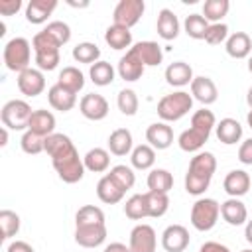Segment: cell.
Masks as SVG:
<instances>
[{
  "label": "cell",
  "mask_w": 252,
  "mask_h": 252,
  "mask_svg": "<svg viewBox=\"0 0 252 252\" xmlns=\"http://www.w3.org/2000/svg\"><path fill=\"white\" fill-rule=\"evenodd\" d=\"M32 114H33V110L26 100L14 98V100H8L2 106L0 118H2V124L10 130H28Z\"/></svg>",
  "instance_id": "8992f818"
},
{
  "label": "cell",
  "mask_w": 252,
  "mask_h": 252,
  "mask_svg": "<svg viewBox=\"0 0 252 252\" xmlns=\"http://www.w3.org/2000/svg\"><path fill=\"white\" fill-rule=\"evenodd\" d=\"M240 252H252V250H250V248H246V250H240Z\"/></svg>",
  "instance_id": "6125c7cd"
},
{
  "label": "cell",
  "mask_w": 252,
  "mask_h": 252,
  "mask_svg": "<svg viewBox=\"0 0 252 252\" xmlns=\"http://www.w3.org/2000/svg\"><path fill=\"white\" fill-rule=\"evenodd\" d=\"M248 71L252 73V55H250V59H248Z\"/></svg>",
  "instance_id": "94428289"
},
{
  "label": "cell",
  "mask_w": 252,
  "mask_h": 252,
  "mask_svg": "<svg viewBox=\"0 0 252 252\" xmlns=\"http://www.w3.org/2000/svg\"><path fill=\"white\" fill-rule=\"evenodd\" d=\"M106 240V224L75 226V242L83 248H96Z\"/></svg>",
  "instance_id": "7c38bea8"
},
{
  "label": "cell",
  "mask_w": 252,
  "mask_h": 252,
  "mask_svg": "<svg viewBox=\"0 0 252 252\" xmlns=\"http://www.w3.org/2000/svg\"><path fill=\"white\" fill-rule=\"evenodd\" d=\"M83 163H85V169H89L93 173H102L110 165V154L104 148H93L85 154Z\"/></svg>",
  "instance_id": "f546056e"
},
{
  "label": "cell",
  "mask_w": 252,
  "mask_h": 252,
  "mask_svg": "<svg viewBox=\"0 0 252 252\" xmlns=\"http://www.w3.org/2000/svg\"><path fill=\"white\" fill-rule=\"evenodd\" d=\"M130 51L144 63V67L159 65L161 59H163L161 47H159V43H156V41H138L136 45L130 47Z\"/></svg>",
  "instance_id": "e0dca14e"
},
{
  "label": "cell",
  "mask_w": 252,
  "mask_h": 252,
  "mask_svg": "<svg viewBox=\"0 0 252 252\" xmlns=\"http://www.w3.org/2000/svg\"><path fill=\"white\" fill-rule=\"evenodd\" d=\"M244 236H246V240L252 244V219L250 220H246V228H244Z\"/></svg>",
  "instance_id": "9f6ffc18"
},
{
  "label": "cell",
  "mask_w": 252,
  "mask_h": 252,
  "mask_svg": "<svg viewBox=\"0 0 252 252\" xmlns=\"http://www.w3.org/2000/svg\"><path fill=\"white\" fill-rule=\"evenodd\" d=\"M173 187V175L167 169L156 167L148 173V189L150 191H158V193H169V189Z\"/></svg>",
  "instance_id": "836d02e7"
},
{
  "label": "cell",
  "mask_w": 252,
  "mask_h": 252,
  "mask_svg": "<svg viewBox=\"0 0 252 252\" xmlns=\"http://www.w3.org/2000/svg\"><path fill=\"white\" fill-rule=\"evenodd\" d=\"M20 146H22V150L26 154L37 156V154L45 152V138L39 136V134H35V132H32V130H26L24 136H22V140H20Z\"/></svg>",
  "instance_id": "ee69618b"
},
{
  "label": "cell",
  "mask_w": 252,
  "mask_h": 252,
  "mask_svg": "<svg viewBox=\"0 0 252 252\" xmlns=\"http://www.w3.org/2000/svg\"><path fill=\"white\" fill-rule=\"evenodd\" d=\"M246 102H248V106H250V110H252V87L248 89V94H246Z\"/></svg>",
  "instance_id": "680465c9"
},
{
  "label": "cell",
  "mask_w": 252,
  "mask_h": 252,
  "mask_svg": "<svg viewBox=\"0 0 252 252\" xmlns=\"http://www.w3.org/2000/svg\"><path fill=\"white\" fill-rule=\"evenodd\" d=\"M116 104H118V110L126 116H134L138 112V94L132 91V89H122L116 96Z\"/></svg>",
  "instance_id": "7bdbcfd3"
},
{
  "label": "cell",
  "mask_w": 252,
  "mask_h": 252,
  "mask_svg": "<svg viewBox=\"0 0 252 252\" xmlns=\"http://www.w3.org/2000/svg\"><path fill=\"white\" fill-rule=\"evenodd\" d=\"M79 110H81V114L85 118L96 122V120L106 118V114H108V100L102 94H98V93H89V94H85L81 98Z\"/></svg>",
  "instance_id": "9c48e42d"
},
{
  "label": "cell",
  "mask_w": 252,
  "mask_h": 252,
  "mask_svg": "<svg viewBox=\"0 0 252 252\" xmlns=\"http://www.w3.org/2000/svg\"><path fill=\"white\" fill-rule=\"evenodd\" d=\"M228 10H230V2L228 0H207L203 4V18L207 22L220 24V20L228 14Z\"/></svg>",
  "instance_id": "74e56055"
},
{
  "label": "cell",
  "mask_w": 252,
  "mask_h": 252,
  "mask_svg": "<svg viewBox=\"0 0 252 252\" xmlns=\"http://www.w3.org/2000/svg\"><path fill=\"white\" fill-rule=\"evenodd\" d=\"M191 126H195V128L205 130V132L211 134L213 128L217 126V118H215V114H213L209 108H201V110L193 112V116H191Z\"/></svg>",
  "instance_id": "7dc6e473"
},
{
  "label": "cell",
  "mask_w": 252,
  "mask_h": 252,
  "mask_svg": "<svg viewBox=\"0 0 252 252\" xmlns=\"http://www.w3.org/2000/svg\"><path fill=\"white\" fill-rule=\"evenodd\" d=\"M124 191H128V189H132L134 187V183H136V175H134V171H132V167H128V165H114L112 169H110V173H108Z\"/></svg>",
  "instance_id": "f6af8a7d"
},
{
  "label": "cell",
  "mask_w": 252,
  "mask_h": 252,
  "mask_svg": "<svg viewBox=\"0 0 252 252\" xmlns=\"http://www.w3.org/2000/svg\"><path fill=\"white\" fill-rule=\"evenodd\" d=\"M146 10V4L144 0H120L116 6H114V12H112V20L116 26H122V28H132L140 22L142 14Z\"/></svg>",
  "instance_id": "52a82bcc"
},
{
  "label": "cell",
  "mask_w": 252,
  "mask_h": 252,
  "mask_svg": "<svg viewBox=\"0 0 252 252\" xmlns=\"http://www.w3.org/2000/svg\"><path fill=\"white\" fill-rule=\"evenodd\" d=\"M22 8V0H0V14L2 16H14Z\"/></svg>",
  "instance_id": "816d5d0a"
},
{
  "label": "cell",
  "mask_w": 252,
  "mask_h": 252,
  "mask_svg": "<svg viewBox=\"0 0 252 252\" xmlns=\"http://www.w3.org/2000/svg\"><path fill=\"white\" fill-rule=\"evenodd\" d=\"M250 175L244 171V169H232V171H228L226 173V177H224V181H222V187H224V191L230 195V197H242V195H246L248 193V189H250Z\"/></svg>",
  "instance_id": "9a60e30c"
},
{
  "label": "cell",
  "mask_w": 252,
  "mask_h": 252,
  "mask_svg": "<svg viewBox=\"0 0 252 252\" xmlns=\"http://www.w3.org/2000/svg\"><path fill=\"white\" fill-rule=\"evenodd\" d=\"M246 120H248V126H250V128H252V110H250V112H248V116H246Z\"/></svg>",
  "instance_id": "91938a15"
},
{
  "label": "cell",
  "mask_w": 252,
  "mask_h": 252,
  "mask_svg": "<svg viewBox=\"0 0 252 252\" xmlns=\"http://www.w3.org/2000/svg\"><path fill=\"white\" fill-rule=\"evenodd\" d=\"M124 189L106 173L104 177H100L98 179V183H96V195H98V199L102 201V203H106V205H114V203H120L122 201V197H124Z\"/></svg>",
  "instance_id": "603a6c76"
},
{
  "label": "cell",
  "mask_w": 252,
  "mask_h": 252,
  "mask_svg": "<svg viewBox=\"0 0 252 252\" xmlns=\"http://www.w3.org/2000/svg\"><path fill=\"white\" fill-rule=\"evenodd\" d=\"M209 26L211 24L203 18V14H189L185 18V24H183L185 33L189 37H193V39H205V33L209 30Z\"/></svg>",
  "instance_id": "ab89813d"
},
{
  "label": "cell",
  "mask_w": 252,
  "mask_h": 252,
  "mask_svg": "<svg viewBox=\"0 0 252 252\" xmlns=\"http://www.w3.org/2000/svg\"><path fill=\"white\" fill-rule=\"evenodd\" d=\"M28 130H32V132L47 138V136L55 134L53 132L55 130V116L49 110H43V108L33 110V114L30 118V124H28Z\"/></svg>",
  "instance_id": "d4e9b609"
},
{
  "label": "cell",
  "mask_w": 252,
  "mask_h": 252,
  "mask_svg": "<svg viewBox=\"0 0 252 252\" xmlns=\"http://www.w3.org/2000/svg\"><path fill=\"white\" fill-rule=\"evenodd\" d=\"M114 67L108 63V61H96L94 65H91V71H89V77L94 85L98 87H106L114 81Z\"/></svg>",
  "instance_id": "8d00e7d4"
},
{
  "label": "cell",
  "mask_w": 252,
  "mask_h": 252,
  "mask_svg": "<svg viewBox=\"0 0 252 252\" xmlns=\"http://www.w3.org/2000/svg\"><path fill=\"white\" fill-rule=\"evenodd\" d=\"M156 246H158V236L150 224L142 222L132 228L130 240H128L130 252H156Z\"/></svg>",
  "instance_id": "ba28073f"
},
{
  "label": "cell",
  "mask_w": 252,
  "mask_h": 252,
  "mask_svg": "<svg viewBox=\"0 0 252 252\" xmlns=\"http://www.w3.org/2000/svg\"><path fill=\"white\" fill-rule=\"evenodd\" d=\"M219 215H220V205L215 199H209V197L197 199L191 207V224L197 230L207 232L217 224Z\"/></svg>",
  "instance_id": "5b68a950"
},
{
  "label": "cell",
  "mask_w": 252,
  "mask_h": 252,
  "mask_svg": "<svg viewBox=\"0 0 252 252\" xmlns=\"http://www.w3.org/2000/svg\"><path fill=\"white\" fill-rule=\"evenodd\" d=\"M193 79H195V77H193V69H191V65L185 63V61H173V63H169L167 69H165V81H167V85H171V87H185V85H191Z\"/></svg>",
  "instance_id": "d6986e66"
},
{
  "label": "cell",
  "mask_w": 252,
  "mask_h": 252,
  "mask_svg": "<svg viewBox=\"0 0 252 252\" xmlns=\"http://www.w3.org/2000/svg\"><path fill=\"white\" fill-rule=\"evenodd\" d=\"M4 63L10 71L14 73H22L26 69H30V61H32V45L26 37H14L4 45Z\"/></svg>",
  "instance_id": "277c9868"
},
{
  "label": "cell",
  "mask_w": 252,
  "mask_h": 252,
  "mask_svg": "<svg viewBox=\"0 0 252 252\" xmlns=\"http://www.w3.org/2000/svg\"><path fill=\"white\" fill-rule=\"evenodd\" d=\"M45 32L63 47L69 39H71V28L65 24V22H59V20H55V22H49L47 26H45Z\"/></svg>",
  "instance_id": "c3c4849f"
},
{
  "label": "cell",
  "mask_w": 252,
  "mask_h": 252,
  "mask_svg": "<svg viewBox=\"0 0 252 252\" xmlns=\"http://www.w3.org/2000/svg\"><path fill=\"white\" fill-rule=\"evenodd\" d=\"M124 213H126V217L128 219H132V220H142V219H146L148 217V205H146V197H144V193L140 195H132L128 201H126V205H124Z\"/></svg>",
  "instance_id": "b9f144b4"
},
{
  "label": "cell",
  "mask_w": 252,
  "mask_h": 252,
  "mask_svg": "<svg viewBox=\"0 0 252 252\" xmlns=\"http://www.w3.org/2000/svg\"><path fill=\"white\" fill-rule=\"evenodd\" d=\"M146 197V205H148V217L152 219H159L167 213L169 209V197L167 193H158V191H148L144 193Z\"/></svg>",
  "instance_id": "d6a6232c"
},
{
  "label": "cell",
  "mask_w": 252,
  "mask_h": 252,
  "mask_svg": "<svg viewBox=\"0 0 252 252\" xmlns=\"http://www.w3.org/2000/svg\"><path fill=\"white\" fill-rule=\"evenodd\" d=\"M215 130H217L219 142H222V144H226V146H232V144L240 142V138H242V126H240V122L234 120V118H222V120L215 126Z\"/></svg>",
  "instance_id": "484cf974"
},
{
  "label": "cell",
  "mask_w": 252,
  "mask_h": 252,
  "mask_svg": "<svg viewBox=\"0 0 252 252\" xmlns=\"http://www.w3.org/2000/svg\"><path fill=\"white\" fill-rule=\"evenodd\" d=\"M32 47L35 53V65L39 71H53L59 65V43L45 32H37L32 39Z\"/></svg>",
  "instance_id": "7a4b0ae2"
},
{
  "label": "cell",
  "mask_w": 252,
  "mask_h": 252,
  "mask_svg": "<svg viewBox=\"0 0 252 252\" xmlns=\"http://www.w3.org/2000/svg\"><path fill=\"white\" fill-rule=\"evenodd\" d=\"M102 252H130V248L126 244H122V242H110Z\"/></svg>",
  "instance_id": "11a10c76"
},
{
  "label": "cell",
  "mask_w": 252,
  "mask_h": 252,
  "mask_svg": "<svg viewBox=\"0 0 252 252\" xmlns=\"http://www.w3.org/2000/svg\"><path fill=\"white\" fill-rule=\"evenodd\" d=\"M156 28H158V35H159L161 39H165V41L175 39L177 33H179V20H177V16L173 14V10L161 8L159 14H158V24H156Z\"/></svg>",
  "instance_id": "44dd1931"
},
{
  "label": "cell",
  "mask_w": 252,
  "mask_h": 252,
  "mask_svg": "<svg viewBox=\"0 0 252 252\" xmlns=\"http://www.w3.org/2000/svg\"><path fill=\"white\" fill-rule=\"evenodd\" d=\"M6 144H8V128L2 126V130H0V146H6Z\"/></svg>",
  "instance_id": "6f0895ef"
},
{
  "label": "cell",
  "mask_w": 252,
  "mask_h": 252,
  "mask_svg": "<svg viewBox=\"0 0 252 252\" xmlns=\"http://www.w3.org/2000/svg\"><path fill=\"white\" fill-rule=\"evenodd\" d=\"M47 100H49V104H51L55 110L69 112V110L75 106V102H77V94L55 83V85L49 87V91H47Z\"/></svg>",
  "instance_id": "cb8c5ba5"
},
{
  "label": "cell",
  "mask_w": 252,
  "mask_h": 252,
  "mask_svg": "<svg viewBox=\"0 0 252 252\" xmlns=\"http://www.w3.org/2000/svg\"><path fill=\"white\" fill-rule=\"evenodd\" d=\"M108 150L110 154L122 158L128 156L132 152V134L126 128H116L110 136H108Z\"/></svg>",
  "instance_id": "f1b7e54d"
},
{
  "label": "cell",
  "mask_w": 252,
  "mask_h": 252,
  "mask_svg": "<svg viewBox=\"0 0 252 252\" xmlns=\"http://www.w3.org/2000/svg\"><path fill=\"white\" fill-rule=\"evenodd\" d=\"M191 96L197 98L203 106L207 104H213L219 96V91H217V85L213 83V79L209 77H195L191 81Z\"/></svg>",
  "instance_id": "5bb4252c"
},
{
  "label": "cell",
  "mask_w": 252,
  "mask_h": 252,
  "mask_svg": "<svg viewBox=\"0 0 252 252\" xmlns=\"http://www.w3.org/2000/svg\"><path fill=\"white\" fill-rule=\"evenodd\" d=\"M199 252H230V250H228V246H224V244H220V242H215V240H209V242H205V244H201V248H199Z\"/></svg>",
  "instance_id": "f5cc1de1"
},
{
  "label": "cell",
  "mask_w": 252,
  "mask_h": 252,
  "mask_svg": "<svg viewBox=\"0 0 252 252\" xmlns=\"http://www.w3.org/2000/svg\"><path fill=\"white\" fill-rule=\"evenodd\" d=\"M6 252H33V248H32L28 242H24V240H14V242L6 248Z\"/></svg>",
  "instance_id": "db71d44e"
},
{
  "label": "cell",
  "mask_w": 252,
  "mask_h": 252,
  "mask_svg": "<svg viewBox=\"0 0 252 252\" xmlns=\"http://www.w3.org/2000/svg\"><path fill=\"white\" fill-rule=\"evenodd\" d=\"M187 171L213 179V173L217 171V158L211 152H199V154H195L191 158Z\"/></svg>",
  "instance_id": "4316f807"
},
{
  "label": "cell",
  "mask_w": 252,
  "mask_h": 252,
  "mask_svg": "<svg viewBox=\"0 0 252 252\" xmlns=\"http://www.w3.org/2000/svg\"><path fill=\"white\" fill-rule=\"evenodd\" d=\"M18 89L26 96H37V94H41L43 89H45V77H43V73L39 69H33V67L22 71L18 75Z\"/></svg>",
  "instance_id": "8fae6325"
},
{
  "label": "cell",
  "mask_w": 252,
  "mask_h": 252,
  "mask_svg": "<svg viewBox=\"0 0 252 252\" xmlns=\"http://www.w3.org/2000/svg\"><path fill=\"white\" fill-rule=\"evenodd\" d=\"M104 41L112 49H126V47L132 45V32L128 28H122V26L112 24L104 32Z\"/></svg>",
  "instance_id": "4dcf8cb0"
},
{
  "label": "cell",
  "mask_w": 252,
  "mask_h": 252,
  "mask_svg": "<svg viewBox=\"0 0 252 252\" xmlns=\"http://www.w3.org/2000/svg\"><path fill=\"white\" fill-rule=\"evenodd\" d=\"M57 85H61V87H65L67 91H71V93L77 94V93L85 87V75H83L77 67H73V65L63 67L61 73H59V77H57Z\"/></svg>",
  "instance_id": "1f68e13d"
},
{
  "label": "cell",
  "mask_w": 252,
  "mask_h": 252,
  "mask_svg": "<svg viewBox=\"0 0 252 252\" xmlns=\"http://www.w3.org/2000/svg\"><path fill=\"white\" fill-rule=\"evenodd\" d=\"M238 161L244 165H252V138L244 140L238 148Z\"/></svg>",
  "instance_id": "f907efd6"
},
{
  "label": "cell",
  "mask_w": 252,
  "mask_h": 252,
  "mask_svg": "<svg viewBox=\"0 0 252 252\" xmlns=\"http://www.w3.org/2000/svg\"><path fill=\"white\" fill-rule=\"evenodd\" d=\"M146 140L154 150H167L173 144V130L167 122H154L146 130Z\"/></svg>",
  "instance_id": "4fadbf2b"
},
{
  "label": "cell",
  "mask_w": 252,
  "mask_h": 252,
  "mask_svg": "<svg viewBox=\"0 0 252 252\" xmlns=\"http://www.w3.org/2000/svg\"><path fill=\"white\" fill-rule=\"evenodd\" d=\"M57 8V0H30L26 6V20L30 24H43Z\"/></svg>",
  "instance_id": "ffe728a7"
},
{
  "label": "cell",
  "mask_w": 252,
  "mask_h": 252,
  "mask_svg": "<svg viewBox=\"0 0 252 252\" xmlns=\"http://www.w3.org/2000/svg\"><path fill=\"white\" fill-rule=\"evenodd\" d=\"M87 224H106L104 222V213L100 207L94 205H85L77 211L75 215V226H87Z\"/></svg>",
  "instance_id": "d590c367"
},
{
  "label": "cell",
  "mask_w": 252,
  "mask_h": 252,
  "mask_svg": "<svg viewBox=\"0 0 252 252\" xmlns=\"http://www.w3.org/2000/svg\"><path fill=\"white\" fill-rule=\"evenodd\" d=\"M130 161L136 169H150L156 163V150L150 144H140L132 150Z\"/></svg>",
  "instance_id": "e575fe53"
},
{
  "label": "cell",
  "mask_w": 252,
  "mask_h": 252,
  "mask_svg": "<svg viewBox=\"0 0 252 252\" xmlns=\"http://www.w3.org/2000/svg\"><path fill=\"white\" fill-rule=\"evenodd\" d=\"M20 230V217L10 211V209H2L0 211V232H2V240H8L12 236H16Z\"/></svg>",
  "instance_id": "60d3db41"
},
{
  "label": "cell",
  "mask_w": 252,
  "mask_h": 252,
  "mask_svg": "<svg viewBox=\"0 0 252 252\" xmlns=\"http://www.w3.org/2000/svg\"><path fill=\"white\" fill-rule=\"evenodd\" d=\"M191 108H193V96L185 91H175L159 98L158 116L163 122H175V120H181Z\"/></svg>",
  "instance_id": "3957f363"
},
{
  "label": "cell",
  "mask_w": 252,
  "mask_h": 252,
  "mask_svg": "<svg viewBox=\"0 0 252 252\" xmlns=\"http://www.w3.org/2000/svg\"><path fill=\"white\" fill-rule=\"evenodd\" d=\"M144 63L128 49L126 51V55H122L120 57V61H118V75H120V79H124V81H128V83H134V81H138L142 75H144Z\"/></svg>",
  "instance_id": "ac0fdd59"
},
{
  "label": "cell",
  "mask_w": 252,
  "mask_h": 252,
  "mask_svg": "<svg viewBox=\"0 0 252 252\" xmlns=\"http://www.w3.org/2000/svg\"><path fill=\"white\" fill-rule=\"evenodd\" d=\"M45 152L51 158L53 169L65 183H77L85 175V163L69 136L51 134L45 138Z\"/></svg>",
  "instance_id": "6da1fadb"
},
{
  "label": "cell",
  "mask_w": 252,
  "mask_h": 252,
  "mask_svg": "<svg viewBox=\"0 0 252 252\" xmlns=\"http://www.w3.org/2000/svg\"><path fill=\"white\" fill-rule=\"evenodd\" d=\"M209 136H211L209 132H205V130H199V128L191 126L189 130L181 132V136H179L177 144H179V148H181L183 152H199V150L205 146V142L209 140Z\"/></svg>",
  "instance_id": "83f0119b"
},
{
  "label": "cell",
  "mask_w": 252,
  "mask_h": 252,
  "mask_svg": "<svg viewBox=\"0 0 252 252\" xmlns=\"http://www.w3.org/2000/svg\"><path fill=\"white\" fill-rule=\"evenodd\" d=\"M209 185H211L209 177H203V175H197L191 171L185 173V191L189 195H203L209 189Z\"/></svg>",
  "instance_id": "bcb514c9"
},
{
  "label": "cell",
  "mask_w": 252,
  "mask_h": 252,
  "mask_svg": "<svg viewBox=\"0 0 252 252\" xmlns=\"http://www.w3.org/2000/svg\"><path fill=\"white\" fill-rule=\"evenodd\" d=\"M100 57V49L96 43H91V41H83V43H77L73 47V59L79 61V63H89V65H94Z\"/></svg>",
  "instance_id": "f35d334b"
},
{
  "label": "cell",
  "mask_w": 252,
  "mask_h": 252,
  "mask_svg": "<svg viewBox=\"0 0 252 252\" xmlns=\"http://www.w3.org/2000/svg\"><path fill=\"white\" fill-rule=\"evenodd\" d=\"M161 246L165 252H183L189 246V230L183 224H169L161 232Z\"/></svg>",
  "instance_id": "30bf717a"
},
{
  "label": "cell",
  "mask_w": 252,
  "mask_h": 252,
  "mask_svg": "<svg viewBox=\"0 0 252 252\" xmlns=\"http://www.w3.org/2000/svg\"><path fill=\"white\" fill-rule=\"evenodd\" d=\"M220 217L230 226H240V224H244L248 220V211H246V205L240 199L230 197L220 205Z\"/></svg>",
  "instance_id": "2e32d148"
},
{
  "label": "cell",
  "mask_w": 252,
  "mask_h": 252,
  "mask_svg": "<svg viewBox=\"0 0 252 252\" xmlns=\"http://www.w3.org/2000/svg\"><path fill=\"white\" fill-rule=\"evenodd\" d=\"M228 39V26L226 24H211L207 33H205V41L209 45H219L222 41Z\"/></svg>",
  "instance_id": "681fc988"
},
{
  "label": "cell",
  "mask_w": 252,
  "mask_h": 252,
  "mask_svg": "<svg viewBox=\"0 0 252 252\" xmlns=\"http://www.w3.org/2000/svg\"><path fill=\"white\" fill-rule=\"evenodd\" d=\"M224 49L230 57L234 59H244L250 55L252 51V37L244 32H234L232 35H228V39L224 41Z\"/></svg>",
  "instance_id": "7402d4cb"
}]
</instances>
